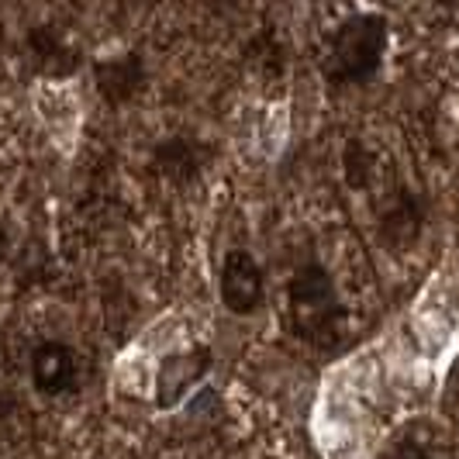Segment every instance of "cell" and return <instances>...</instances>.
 Returning a JSON list of instances; mask_svg holds the SVG:
<instances>
[{
  "instance_id": "1",
  "label": "cell",
  "mask_w": 459,
  "mask_h": 459,
  "mask_svg": "<svg viewBox=\"0 0 459 459\" xmlns=\"http://www.w3.org/2000/svg\"><path fill=\"white\" fill-rule=\"evenodd\" d=\"M387 48V22L377 14H356L332 35L328 46V73L335 80H367L380 66Z\"/></svg>"
},
{
  "instance_id": "2",
  "label": "cell",
  "mask_w": 459,
  "mask_h": 459,
  "mask_svg": "<svg viewBox=\"0 0 459 459\" xmlns=\"http://www.w3.org/2000/svg\"><path fill=\"white\" fill-rule=\"evenodd\" d=\"M290 318L300 339L328 345L339 332V300L322 266H304L290 283Z\"/></svg>"
},
{
  "instance_id": "3",
  "label": "cell",
  "mask_w": 459,
  "mask_h": 459,
  "mask_svg": "<svg viewBox=\"0 0 459 459\" xmlns=\"http://www.w3.org/2000/svg\"><path fill=\"white\" fill-rule=\"evenodd\" d=\"M218 290L231 315H253L263 304L266 283H263V270L246 249H231L221 263V276H218Z\"/></svg>"
},
{
  "instance_id": "4",
  "label": "cell",
  "mask_w": 459,
  "mask_h": 459,
  "mask_svg": "<svg viewBox=\"0 0 459 459\" xmlns=\"http://www.w3.org/2000/svg\"><path fill=\"white\" fill-rule=\"evenodd\" d=\"M207 369H211V352H207L204 345L166 356L160 367V377H156V401H160V408H177L186 394L204 380Z\"/></svg>"
},
{
  "instance_id": "5",
  "label": "cell",
  "mask_w": 459,
  "mask_h": 459,
  "mask_svg": "<svg viewBox=\"0 0 459 459\" xmlns=\"http://www.w3.org/2000/svg\"><path fill=\"white\" fill-rule=\"evenodd\" d=\"M31 380L42 394H63L76 380V352L69 345L46 342L31 356Z\"/></svg>"
},
{
  "instance_id": "6",
  "label": "cell",
  "mask_w": 459,
  "mask_h": 459,
  "mask_svg": "<svg viewBox=\"0 0 459 459\" xmlns=\"http://www.w3.org/2000/svg\"><path fill=\"white\" fill-rule=\"evenodd\" d=\"M397 459H425V453H421V449H411V446H404V449L397 453Z\"/></svg>"
}]
</instances>
